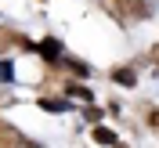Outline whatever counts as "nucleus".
Segmentation results:
<instances>
[{"instance_id": "1", "label": "nucleus", "mask_w": 159, "mask_h": 148, "mask_svg": "<svg viewBox=\"0 0 159 148\" xmlns=\"http://www.w3.org/2000/svg\"><path fill=\"white\" fill-rule=\"evenodd\" d=\"M40 54H43V58H47V61H58L61 58V40H54V36H47V40H43V43H40Z\"/></svg>"}, {"instance_id": "6", "label": "nucleus", "mask_w": 159, "mask_h": 148, "mask_svg": "<svg viewBox=\"0 0 159 148\" xmlns=\"http://www.w3.org/2000/svg\"><path fill=\"white\" fill-rule=\"evenodd\" d=\"M69 94H76V98H87V101H90V90H87V87H69Z\"/></svg>"}, {"instance_id": "5", "label": "nucleus", "mask_w": 159, "mask_h": 148, "mask_svg": "<svg viewBox=\"0 0 159 148\" xmlns=\"http://www.w3.org/2000/svg\"><path fill=\"white\" fill-rule=\"evenodd\" d=\"M11 72H15V65H11L7 58H4V61H0V83H11V79H15Z\"/></svg>"}, {"instance_id": "3", "label": "nucleus", "mask_w": 159, "mask_h": 148, "mask_svg": "<svg viewBox=\"0 0 159 148\" xmlns=\"http://www.w3.org/2000/svg\"><path fill=\"white\" fill-rule=\"evenodd\" d=\"M94 141H98V145H116V134H112L109 127H98L94 130Z\"/></svg>"}, {"instance_id": "2", "label": "nucleus", "mask_w": 159, "mask_h": 148, "mask_svg": "<svg viewBox=\"0 0 159 148\" xmlns=\"http://www.w3.org/2000/svg\"><path fill=\"white\" fill-rule=\"evenodd\" d=\"M112 79H116V83H123V87H138L134 69H116V72H112Z\"/></svg>"}, {"instance_id": "4", "label": "nucleus", "mask_w": 159, "mask_h": 148, "mask_svg": "<svg viewBox=\"0 0 159 148\" xmlns=\"http://www.w3.org/2000/svg\"><path fill=\"white\" fill-rule=\"evenodd\" d=\"M43 112H69V101H40Z\"/></svg>"}]
</instances>
